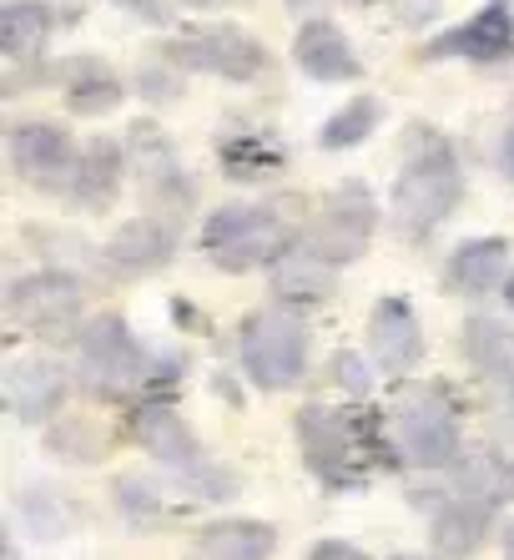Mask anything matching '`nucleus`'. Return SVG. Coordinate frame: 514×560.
I'll return each instance as SVG.
<instances>
[{"instance_id": "obj_1", "label": "nucleus", "mask_w": 514, "mask_h": 560, "mask_svg": "<svg viewBox=\"0 0 514 560\" xmlns=\"http://www.w3.org/2000/svg\"><path fill=\"white\" fill-rule=\"evenodd\" d=\"M394 430V424H388ZM378 424L373 409H343V405H303L293 419L297 450H303V465L323 490H363V485L378 475V469L404 465L399 444Z\"/></svg>"}, {"instance_id": "obj_11", "label": "nucleus", "mask_w": 514, "mask_h": 560, "mask_svg": "<svg viewBox=\"0 0 514 560\" xmlns=\"http://www.w3.org/2000/svg\"><path fill=\"white\" fill-rule=\"evenodd\" d=\"M121 430H127V440L137 444V450H147L156 465L167 469L172 480H187L192 469L207 465L192 424L177 415V405H172V399H137V405H127Z\"/></svg>"}, {"instance_id": "obj_41", "label": "nucleus", "mask_w": 514, "mask_h": 560, "mask_svg": "<svg viewBox=\"0 0 514 560\" xmlns=\"http://www.w3.org/2000/svg\"><path fill=\"white\" fill-rule=\"evenodd\" d=\"M187 5H197V11H212V5H222V0H187Z\"/></svg>"}, {"instance_id": "obj_37", "label": "nucleus", "mask_w": 514, "mask_h": 560, "mask_svg": "<svg viewBox=\"0 0 514 560\" xmlns=\"http://www.w3.org/2000/svg\"><path fill=\"white\" fill-rule=\"evenodd\" d=\"M494 162H500V172L514 183V117H510V127L500 131V152H494Z\"/></svg>"}, {"instance_id": "obj_10", "label": "nucleus", "mask_w": 514, "mask_h": 560, "mask_svg": "<svg viewBox=\"0 0 514 560\" xmlns=\"http://www.w3.org/2000/svg\"><path fill=\"white\" fill-rule=\"evenodd\" d=\"M5 152H11V172L31 192H71L81 147L61 121H15L5 137Z\"/></svg>"}, {"instance_id": "obj_29", "label": "nucleus", "mask_w": 514, "mask_h": 560, "mask_svg": "<svg viewBox=\"0 0 514 560\" xmlns=\"http://www.w3.org/2000/svg\"><path fill=\"white\" fill-rule=\"evenodd\" d=\"M46 444H51V455L66 459V465H96L106 455V434L91 419H51Z\"/></svg>"}, {"instance_id": "obj_38", "label": "nucleus", "mask_w": 514, "mask_h": 560, "mask_svg": "<svg viewBox=\"0 0 514 560\" xmlns=\"http://www.w3.org/2000/svg\"><path fill=\"white\" fill-rule=\"evenodd\" d=\"M328 5H338V0H288V11H297V15H323Z\"/></svg>"}, {"instance_id": "obj_26", "label": "nucleus", "mask_w": 514, "mask_h": 560, "mask_svg": "<svg viewBox=\"0 0 514 560\" xmlns=\"http://www.w3.org/2000/svg\"><path fill=\"white\" fill-rule=\"evenodd\" d=\"M218 167L232 183H268L288 167V147L272 131H227L218 142Z\"/></svg>"}, {"instance_id": "obj_15", "label": "nucleus", "mask_w": 514, "mask_h": 560, "mask_svg": "<svg viewBox=\"0 0 514 560\" xmlns=\"http://www.w3.org/2000/svg\"><path fill=\"white\" fill-rule=\"evenodd\" d=\"M369 359L378 364V374L388 378H409L413 369L424 364V324L419 308L399 293H384L369 313Z\"/></svg>"}, {"instance_id": "obj_32", "label": "nucleus", "mask_w": 514, "mask_h": 560, "mask_svg": "<svg viewBox=\"0 0 514 560\" xmlns=\"http://www.w3.org/2000/svg\"><path fill=\"white\" fill-rule=\"evenodd\" d=\"M328 374H334V384H338V389H348L353 399H369L373 378H369V364H363L359 353H348V349L334 353V359H328Z\"/></svg>"}, {"instance_id": "obj_8", "label": "nucleus", "mask_w": 514, "mask_h": 560, "mask_svg": "<svg viewBox=\"0 0 514 560\" xmlns=\"http://www.w3.org/2000/svg\"><path fill=\"white\" fill-rule=\"evenodd\" d=\"M156 51L177 61L187 77H218V81H237V86L268 77L272 66V51L243 26H182Z\"/></svg>"}, {"instance_id": "obj_20", "label": "nucleus", "mask_w": 514, "mask_h": 560, "mask_svg": "<svg viewBox=\"0 0 514 560\" xmlns=\"http://www.w3.org/2000/svg\"><path fill=\"white\" fill-rule=\"evenodd\" d=\"M61 92H66V112H71V117H112L116 106L127 102V86L116 77V66L91 51L66 61Z\"/></svg>"}, {"instance_id": "obj_31", "label": "nucleus", "mask_w": 514, "mask_h": 560, "mask_svg": "<svg viewBox=\"0 0 514 560\" xmlns=\"http://www.w3.org/2000/svg\"><path fill=\"white\" fill-rule=\"evenodd\" d=\"M182 81H187V71H182L177 61H167L162 51H152L142 61V71H137V92H142L147 102H177Z\"/></svg>"}, {"instance_id": "obj_2", "label": "nucleus", "mask_w": 514, "mask_h": 560, "mask_svg": "<svg viewBox=\"0 0 514 560\" xmlns=\"http://www.w3.org/2000/svg\"><path fill=\"white\" fill-rule=\"evenodd\" d=\"M464 202V162L459 147L429 121H413L404 137L399 177L388 192V218L404 243H429V237L454 218Z\"/></svg>"}, {"instance_id": "obj_5", "label": "nucleus", "mask_w": 514, "mask_h": 560, "mask_svg": "<svg viewBox=\"0 0 514 560\" xmlns=\"http://www.w3.org/2000/svg\"><path fill=\"white\" fill-rule=\"evenodd\" d=\"M394 444L409 469L444 475L464 459V405L459 394L434 378V384H413L394 409Z\"/></svg>"}, {"instance_id": "obj_4", "label": "nucleus", "mask_w": 514, "mask_h": 560, "mask_svg": "<svg viewBox=\"0 0 514 560\" xmlns=\"http://www.w3.org/2000/svg\"><path fill=\"white\" fill-rule=\"evenodd\" d=\"M197 248L218 273H257L297 248V228H288L278 202H227L202 218Z\"/></svg>"}, {"instance_id": "obj_17", "label": "nucleus", "mask_w": 514, "mask_h": 560, "mask_svg": "<svg viewBox=\"0 0 514 560\" xmlns=\"http://www.w3.org/2000/svg\"><path fill=\"white\" fill-rule=\"evenodd\" d=\"M71 399V374H66L56 359H15L5 369V405L15 409V419H26V424H51L56 415L66 409Z\"/></svg>"}, {"instance_id": "obj_23", "label": "nucleus", "mask_w": 514, "mask_h": 560, "mask_svg": "<svg viewBox=\"0 0 514 560\" xmlns=\"http://www.w3.org/2000/svg\"><path fill=\"white\" fill-rule=\"evenodd\" d=\"M272 550H278V530L253 515L212 521L192 540V560H272Z\"/></svg>"}, {"instance_id": "obj_22", "label": "nucleus", "mask_w": 514, "mask_h": 560, "mask_svg": "<svg viewBox=\"0 0 514 560\" xmlns=\"http://www.w3.org/2000/svg\"><path fill=\"white\" fill-rule=\"evenodd\" d=\"M494 515H500V510L479 505V500L439 495L434 521H429L434 550H439L444 560H469V556H475V550L489 540V530H494Z\"/></svg>"}, {"instance_id": "obj_28", "label": "nucleus", "mask_w": 514, "mask_h": 560, "mask_svg": "<svg viewBox=\"0 0 514 560\" xmlns=\"http://www.w3.org/2000/svg\"><path fill=\"white\" fill-rule=\"evenodd\" d=\"M378 117H384V106H378V96H353V102H343L334 112V117L318 127V147L323 152H348V147H359L373 137V127H378Z\"/></svg>"}, {"instance_id": "obj_43", "label": "nucleus", "mask_w": 514, "mask_h": 560, "mask_svg": "<svg viewBox=\"0 0 514 560\" xmlns=\"http://www.w3.org/2000/svg\"><path fill=\"white\" fill-rule=\"evenodd\" d=\"M353 5H378V0H353ZM399 5H404V11H409V0H399Z\"/></svg>"}, {"instance_id": "obj_40", "label": "nucleus", "mask_w": 514, "mask_h": 560, "mask_svg": "<svg viewBox=\"0 0 514 560\" xmlns=\"http://www.w3.org/2000/svg\"><path fill=\"white\" fill-rule=\"evenodd\" d=\"M504 308L514 313V273H510V283H504Z\"/></svg>"}, {"instance_id": "obj_36", "label": "nucleus", "mask_w": 514, "mask_h": 560, "mask_svg": "<svg viewBox=\"0 0 514 560\" xmlns=\"http://www.w3.org/2000/svg\"><path fill=\"white\" fill-rule=\"evenodd\" d=\"M494 405H500V419L514 430V374H504L500 384H494Z\"/></svg>"}, {"instance_id": "obj_35", "label": "nucleus", "mask_w": 514, "mask_h": 560, "mask_svg": "<svg viewBox=\"0 0 514 560\" xmlns=\"http://www.w3.org/2000/svg\"><path fill=\"white\" fill-rule=\"evenodd\" d=\"M303 560H369L359 546H348V540H318Z\"/></svg>"}, {"instance_id": "obj_21", "label": "nucleus", "mask_w": 514, "mask_h": 560, "mask_svg": "<svg viewBox=\"0 0 514 560\" xmlns=\"http://www.w3.org/2000/svg\"><path fill=\"white\" fill-rule=\"evenodd\" d=\"M61 26L66 15L46 0H5L0 5V56H5V66L40 61Z\"/></svg>"}, {"instance_id": "obj_3", "label": "nucleus", "mask_w": 514, "mask_h": 560, "mask_svg": "<svg viewBox=\"0 0 514 560\" xmlns=\"http://www.w3.org/2000/svg\"><path fill=\"white\" fill-rule=\"evenodd\" d=\"M156 359L121 313H96L86 318L77 339V378L81 389L102 405H137L147 389H152V374H156Z\"/></svg>"}, {"instance_id": "obj_24", "label": "nucleus", "mask_w": 514, "mask_h": 560, "mask_svg": "<svg viewBox=\"0 0 514 560\" xmlns=\"http://www.w3.org/2000/svg\"><path fill=\"white\" fill-rule=\"evenodd\" d=\"M449 475V495H464V500H479L489 510H504L514 500V459L500 455V450H469Z\"/></svg>"}, {"instance_id": "obj_7", "label": "nucleus", "mask_w": 514, "mask_h": 560, "mask_svg": "<svg viewBox=\"0 0 514 560\" xmlns=\"http://www.w3.org/2000/svg\"><path fill=\"white\" fill-rule=\"evenodd\" d=\"M5 313L46 343H71L86 328V283L66 268H36L5 288Z\"/></svg>"}, {"instance_id": "obj_33", "label": "nucleus", "mask_w": 514, "mask_h": 560, "mask_svg": "<svg viewBox=\"0 0 514 560\" xmlns=\"http://www.w3.org/2000/svg\"><path fill=\"white\" fill-rule=\"evenodd\" d=\"M51 77H56V71L46 66V56H40V61H21V66H11V71H5V81H0V92L15 96V92H26V86H46Z\"/></svg>"}, {"instance_id": "obj_42", "label": "nucleus", "mask_w": 514, "mask_h": 560, "mask_svg": "<svg viewBox=\"0 0 514 560\" xmlns=\"http://www.w3.org/2000/svg\"><path fill=\"white\" fill-rule=\"evenodd\" d=\"M388 560H434V556H388ZM439 560H444V556H439Z\"/></svg>"}, {"instance_id": "obj_19", "label": "nucleus", "mask_w": 514, "mask_h": 560, "mask_svg": "<svg viewBox=\"0 0 514 560\" xmlns=\"http://www.w3.org/2000/svg\"><path fill=\"white\" fill-rule=\"evenodd\" d=\"M131 167V152L127 142H112V137H96V142L81 147V162H77V177H71V202L86 212H106L121 192V177Z\"/></svg>"}, {"instance_id": "obj_6", "label": "nucleus", "mask_w": 514, "mask_h": 560, "mask_svg": "<svg viewBox=\"0 0 514 560\" xmlns=\"http://www.w3.org/2000/svg\"><path fill=\"white\" fill-rule=\"evenodd\" d=\"M237 364L262 394H283L308 374V324L288 303L253 308L237 324Z\"/></svg>"}, {"instance_id": "obj_18", "label": "nucleus", "mask_w": 514, "mask_h": 560, "mask_svg": "<svg viewBox=\"0 0 514 560\" xmlns=\"http://www.w3.org/2000/svg\"><path fill=\"white\" fill-rule=\"evenodd\" d=\"M510 273H514L510 237H464L449 253V262H444V288L459 293V299H489V293H504Z\"/></svg>"}, {"instance_id": "obj_39", "label": "nucleus", "mask_w": 514, "mask_h": 560, "mask_svg": "<svg viewBox=\"0 0 514 560\" xmlns=\"http://www.w3.org/2000/svg\"><path fill=\"white\" fill-rule=\"evenodd\" d=\"M500 546H504V560H514V521L500 530Z\"/></svg>"}, {"instance_id": "obj_25", "label": "nucleus", "mask_w": 514, "mask_h": 560, "mask_svg": "<svg viewBox=\"0 0 514 560\" xmlns=\"http://www.w3.org/2000/svg\"><path fill=\"white\" fill-rule=\"evenodd\" d=\"M268 273H272V299L288 303V308H318V303L334 299V288H338L334 283L338 268H328L323 258H313L308 248L283 253Z\"/></svg>"}, {"instance_id": "obj_12", "label": "nucleus", "mask_w": 514, "mask_h": 560, "mask_svg": "<svg viewBox=\"0 0 514 560\" xmlns=\"http://www.w3.org/2000/svg\"><path fill=\"white\" fill-rule=\"evenodd\" d=\"M424 61H469V66H504L514 61V11L510 0H484L459 26L424 40Z\"/></svg>"}, {"instance_id": "obj_16", "label": "nucleus", "mask_w": 514, "mask_h": 560, "mask_svg": "<svg viewBox=\"0 0 514 560\" xmlns=\"http://www.w3.org/2000/svg\"><path fill=\"white\" fill-rule=\"evenodd\" d=\"M293 61L297 71L318 86H348V81L363 77V56L359 46L348 40V31L328 15H308L293 36Z\"/></svg>"}, {"instance_id": "obj_27", "label": "nucleus", "mask_w": 514, "mask_h": 560, "mask_svg": "<svg viewBox=\"0 0 514 560\" xmlns=\"http://www.w3.org/2000/svg\"><path fill=\"white\" fill-rule=\"evenodd\" d=\"M464 359L479 378L500 384L504 374H514V328L504 318H469L464 324Z\"/></svg>"}, {"instance_id": "obj_13", "label": "nucleus", "mask_w": 514, "mask_h": 560, "mask_svg": "<svg viewBox=\"0 0 514 560\" xmlns=\"http://www.w3.org/2000/svg\"><path fill=\"white\" fill-rule=\"evenodd\" d=\"M182 248V218H162V212H142V218L121 222L102 248V268L121 283L162 273Z\"/></svg>"}, {"instance_id": "obj_30", "label": "nucleus", "mask_w": 514, "mask_h": 560, "mask_svg": "<svg viewBox=\"0 0 514 560\" xmlns=\"http://www.w3.org/2000/svg\"><path fill=\"white\" fill-rule=\"evenodd\" d=\"M112 495H116V510L127 515L131 525H162V521H172V505L162 495H156L147 480H116L112 485Z\"/></svg>"}, {"instance_id": "obj_14", "label": "nucleus", "mask_w": 514, "mask_h": 560, "mask_svg": "<svg viewBox=\"0 0 514 560\" xmlns=\"http://www.w3.org/2000/svg\"><path fill=\"white\" fill-rule=\"evenodd\" d=\"M127 152H131L137 177H142L147 212H162V218H187V212H192V202H197V187H192V177H187V167L177 162L172 142H162V131L131 127Z\"/></svg>"}, {"instance_id": "obj_9", "label": "nucleus", "mask_w": 514, "mask_h": 560, "mask_svg": "<svg viewBox=\"0 0 514 560\" xmlns=\"http://www.w3.org/2000/svg\"><path fill=\"white\" fill-rule=\"evenodd\" d=\"M373 233H378V202H373V192L363 183H343L313 208V218H303L297 248H308L328 268H348V262H359L369 253Z\"/></svg>"}, {"instance_id": "obj_34", "label": "nucleus", "mask_w": 514, "mask_h": 560, "mask_svg": "<svg viewBox=\"0 0 514 560\" xmlns=\"http://www.w3.org/2000/svg\"><path fill=\"white\" fill-rule=\"evenodd\" d=\"M116 5H127L137 21H147V26H167L172 21V0H116Z\"/></svg>"}]
</instances>
